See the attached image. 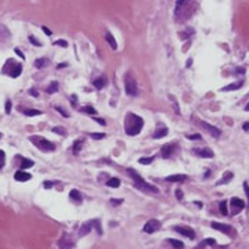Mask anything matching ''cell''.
Wrapping results in <instances>:
<instances>
[{
    "mask_svg": "<svg viewBox=\"0 0 249 249\" xmlns=\"http://www.w3.org/2000/svg\"><path fill=\"white\" fill-rule=\"evenodd\" d=\"M144 125V121L141 118L136 115V114H132L129 112L126 115V119H125V129H126V133L129 136H137L138 133L141 132Z\"/></svg>",
    "mask_w": 249,
    "mask_h": 249,
    "instance_id": "1",
    "label": "cell"
},
{
    "mask_svg": "<svg viewBox=\"0 0 249 249\" xmlns=\"http://www.w3.org/2000/svg\"><path fill=\"white\" fill-rule=\"evenodd\" d=\"M127 173H129V176H130L133 180H134V186H136V188L144 191V192H148V194H158V192H159V190L155 186L149 184V183H147L145 180H143L136 170L127 169Z\"/></svg>",
    "mask_w": 249,
    "mask_h": 249,
    "instance_id": "2",
    "label": "cell"
},
{
    "mask_svg": "<svg viewBox=\"0 0 249 249\" xmlns=\"http://www.w3.org/2000/svg\"><path fill=\"white\" fill-rule=\"evenodd\" d=\"M31 141L35 145H37L40 149H43V151H54L55 149V145L51 141H48V140H46L43 137H39V136H32Z\"/></svg>",
    "mask_w": 249,
    "mask_h": 249,
    "instance_id": "3",
    "label": "cell"
},
{
    "mask_svg": "<svg viewBox=\"0 0 249 249\" xmlns=\"http://www.w3.org/2000/svg\"><path fill=\"white\" fill-rule=\"evenodd\" d=\"M125 90H126V94L127 95H137V83H136V80L133 78L130 74L126 75V78H125Z\"/></svg>",
    "mask_w": 249,
    "mask_h": 249,
    "instance_id": "4",
    "label": "cell"
},
{
    "mask_svg": "<svg viewBox=\"0 0 249 249\" xmlns=\"http://www.w3.org/2000/svg\"><path fill=\"white\" fill-rule=\"evenodd\" d=\"M159 228H161V223L156 220V219H151V220H148V222L144 224L143 227V231L147 234H152L155 233V231H158Z\"/></svg>",
    "mask_w": 249,
    "mask_h": 249,
    "instance_id": "5",
    "label": "cell"
},
{
    "mask_svg": "<svg viewBox=\"0 0 249 249\" xmlns=\"http://www.w3.org/2000/svg\"><path fill=\"white\" fill-rule=\"evenodd\" d=\"M176 151H177V144H175V143L165 144L163 147H162V149H161V152H162V156H163V158H170Z\"/></svg>",
    "mask_w": 249,
    "mask_h": 249,
    "instance_id": "6",
    "label": "cell"
},
{
    "mask_svg": "<svg viewBox=\"0 0 249 249\" xmlns=\"http://www.w3.org/2000/svg\"><path fill=\"white\" fill-rule=\"evenodd\" d=\"M198 125H199L201 127H203L209 134H212L213 137H219V136H220V133H222L216 126H212V125H209V123H206V122H201V121H199Z\"/></svg>",
    "mask_w": 249,
    "mask_h": 249,
    "instance_id": "7",
    "label": "cell"
},
{
    "mask_svg": "<svg viewBox=\"0 0 249 249\" xmlns=\"http://www.w3.org/2000/svg\"><path fill=\"white\" fill-rule=\"evenodd\" d=\"M212 227L215 228V230H217V231H222V233L227 234V235H233V227L228 226V224H222V223L213 222Z\"/></svg>",
    "mask_w": 249,
    "mask_h": 249,
    "instance_id": "8",
    "label": "cell"
},
{
    "mask_svg": "<svg viewBox=\"0 0 249 249\" xmlns=\"http://www.w3.org/2000/svg\"><path fill=\"white\" fill-rule=\"evenodd\" d=\"M230 202H231V208H233L234 213H239L245 208V202L242 199H239V198H233Z\"/></svg>",
    "mask_w": 249,
    "mask_h": 249,
    "instance_id": "9",
    "label": "cell"
},
{
    "mask_svg": "<svg viewBox=\"0 0 249 249\" xmlns=\"http://www.w3.org/2000/svg\"><path fill=\"white\" fill-rule=\"evenodd\" d=\"M175 230L177 231V233H180V234H183L184 237H187V238H195V233H194V230L192 228H190V227H175Z\"/></svg>",
    "mask_w": 249,
    "mask_h": 249,
    "instance_id": "10",
    "label": "cell"
},
{
    "mask_svg": "<svg viewBox=\"0 0 249 249\" xmlns=\"http://www.w3.org/2000/svg\"><path fill=\"white\" fill-rule=\"evenodd\" d=\"M194 152H195L198 156H201V158H213V151L209 148H195L194 149Z\"/></svg>",
    "mask_w": 249,
    "mask_h": 249,
    "instance_id": "11",
    "label": "cell"
},
{
    "mask_svg": "<svg viewBox=\"0 0 249 249\" xmlns=\"http://www.w3.org/2000/svg\"><path fill=\"white\" fill-rule=\"evenodd\" d=\"M14 177H15L17 181H28V180H31V175L27 173L25 170H18Z\"/></svg>",
    "mask_w": 249,
    "mask_h": 249,
    "instance_id": "12",
    "label": "cell"
},
{
    "mask_svg": "<svg viewBox=\"0 0 249 249\" xmlns=\"http://www.w3.org/2000/svg\"><path fill=\"white\" fill-rule=\"evenodd\" d=\"M234 177V175L231 173V172H226L224 175H223V177L220 179V180L216 183V186H222V184H227V183H230L231 181V179Z\"/></svg>",
    "mask_w": 249,
    "mask_h": 249,
    "instance_id": "13",
    "label": "cell"
},
{
    "mask_svg": "<svg viewBox=\"0 0 249 249\" xmlns=\"http://www.w3.org/2000/svg\"><path fill=\"white\" fill-rule=\"evenodd\" d=\"M91 227H93V223L91 222L85 223V224L80 227V230H79V237H85L86 234H89L90 233V230H91Z\"/></svg>",
    "mask_w": 249,
    "mask_h": 249,
    "instance_id": "14",
    "label": "cell"
},
{
    "mask_svg": "<svg viewBox=\"0 0 249 249\" xmlns=\"http://www.w3.org/2000/svg\"><path fill=\"white\" fill-rule=\"evenodd\" d=\"M186 179H187L186 175H172V176H169V177H166V180L170 181V183H173V181L180 183V181H184Z\"/></svg>",
    "mask_w": 249,
    "mask_h": 249,
    "instance_id": "15",
    "label": "cell"
},
{
    "mask_svg": "<svg viewBox=\"0 0 249 249\" xmlns=\"http://www.w3.org/2000/svg\"><path fill=\"white\" fill-rule=\"evenodd\" d=\"M244 85V82L241 80V82H238V83H233V85H228L227 87H223L222 91H230V90H238V89H241V86Z\"/></svg>",
    "mask_w": 249,
    "mask_h": 249,
    "instance_id": "16",
    "label": "cell"
},
{
    "mask_svg": "<svg viewBox=\"0 0 249 249\" xmlns=\"http://www.w3.org/2000/svg\"><path fill=\"white\" fill-rule=\"evenodd\" d=\"M105 83H107V79L105 78H98V79H95L94 82H93V86H94L95 89H102L104 86H105Z\"/></svg>",
    "mask_w": 249,
    "mask_h": 249,
    "instance_id": "17",
    "label": "cell"
},
{
    "mask_svg": "<svg viewBox=\"0 0 249 249\" xmlns=\"http://www.w3.org/2000/svg\"><path fill=\"white\" fill-rule=\"evenodd\" d=\"M169 242H170V245H172V246H173L175 249H183V248H184V244H183L181 241H177V239L170 238V239H169Z\"/></svg>",
    "mask_w": 249,
    "mask_h": 249,
    "instance_id": "18",
    "label": "cell"
},
{
    "mask_svg": "<svg viewBox=\"0 0 249 249\" xmlns=\"http://www.w3.org/2000/svg\"><path fill=\"white\" fill-rule=\"evenodd\" d=\"M107 186L112 187V188H118V187L121 186V181H119V179H116V177H112L111 180L107 183Z\"/></svg>",
    "mask_w": 249,
    "mask_h": 249,
    "instance_id": "19",
    "label": "cell"
},
{
    "mask_svg": "<svg viewBox=\"0 0 249 249\" xmlns=\"http://www.w3.org/2000/svg\"><path fill=\"white\" fill-rule=\"evenodd\" d=\"M69 196H71L72 199H75V201H80V199H82V195H80V192L78 190H71Z\"/></svg>",
    "mask_w": 249,
    "mask_h": 249,
    "instance_id": "20",
    "label": "cell"
},
{
    "mask_svg": "<svg viewBox=\"0 0 249 249\" xmlns=\"http://www.w3.org/2000/svg\"><path fill=\"white\" fill-rule=\"evenodd\" d=\"M105 39L108 40V43H109V46H111L112 48H116V42H115V39H114V36H112L111 33H107L105 35Z\"/></svg>",
    "mask_w": 249,
    "mask_h": 249,
    "instance_id": "21",
    "label": "cell"
},
{
    "mask_svg": "<svg viewBox=\"0 0 249 249\" xmlns=\"http://www.w3.org/2000/svg\"><path fill=\"white\" fill-rule=\"evenodd\" d=\"M32 166H33V162H32L31 159L24 158L21 161V168L22 169H28V168H32Z\"/></svg>",
    "mask_w": 249,
    "mask_h": 249,
    "instance_id": "22",
    "label": "cell"
},
{
    "mask_svg": "<svg viewBox=\"0 0 249 249\" xmlns=\"http://www.w3.org/2000/svg\"><path fill=\"white\" fill-rule=\"evenodd\" d=\"M57 90H58V83H57V82L50 83V86L47 87V93H48V94H53V93H55Z\"/></svg>",
    "mask_w": 249,
    "mask_h": 249,
    "instance_id": "23",
    "label": "cell"
},
{
    "mask_svg": "<svg viewBox=\"0 0 249 249\" xmlns=\"http://www.w3.org/2000/svg\"><path fill=\"white\" fill-rule=\"evenodd\" d=\"M47 65V60L46 58H39L35 61V67L36 68H43V67H46Z\"/></svg>",
    "mask_w": 249,
    "mask_h": 249,
    "instance_id": "24",
    "label": "cell"
},
{
    "mask_svg": "<svg viewBox=\"0 0 249 249\" xmlns=\"http://www.w3.org/2000/svg\"><path fill=\"white\" fill-rule=\"evenodd\" d=\"M24 114H25L27 116H37V115H40L42 112L37 111V109H25Z\"/></svg>",
    "mask_w": 249,
    "mask_h": 249,
    "instance_id": "25",
    "label": "cell"
},
{
    "mask_svg": "<svg viewBox=\"0 0 249 249\" xmlns=\"http://www.w3.org/2000/svg\"><path fill=\"white\" fill-rule=\"evenodd\" d=\"M166 134H168V129H161V130H159V132H156L154 134V137L155 138H162V137H165V136H166Z\"/></svg>",
    "mask_w": 249,
    "mask_h": 249,
    "instance_id": "26",
    "label": "cell"
},
{
    "mask_svg": "<svg viewBox=\"0 0 249 249\" xmlns=\"http://www.w3.org/2000/svg\"><path fill=\"white\" fill-rule=\"evenodd\" d=\"M82 140H76V141H75V144H74V152L75 154H78V152H79L80 151V148H82Z\"/></svg>",
    "mask_w": 249,
    "mask_h": 249,
    "instance_id": "27",
    "label": "cell"
},
{
    "mask_svg": "<svg viewBox=\"0 0 249 249\" xmlns=\"http://www.w3.org/2000/svg\"><path fill=\"white\" fill-rule=\"evenodd\" d=\"M152 161H154V156H148V158H140L138 159V162H140V163H143V165H149Z\"/></svg>",
    "mask_w": 249,
    "mask_h": 249,
    "instance_id": "28",
    "label": "cell"
},
{
    "mask_svg": "<svg viewBox=\"0 0 249 249\" xmlns=\"http://www.w3.org/2000/svg\"><path fill=\"white\" fill-rule=\"evenodd\" d=\"M4 162H6V154H4V151L0 149V169L4 166Z\"/></svg>",
    "mask_w": 249,
    "mask_h": 249,
    "instance_id": "29",
    "label": "cell"
},
{
    "mask_svg": "<svg viewBox=\"0 0 249 249\" xmlns=\"http://www.w3.org/2000/svg\"><path fill=\"white\" fill-rule=\"evenodd\" d=\"M220 212L223 213V215H227V202L223 201L222 203H220Z\"/></svg>",
    "mask_w": 249,
    "mask_h": 249,
    "instance_id": "30",
    "label": "cell"
},
{
    "mask_svg": "<svg viewBox=\"0 0 249 249\" xmlns=\"http://www.w3.org/2000/svg\"><path fill=\"white\" fill-rule=\"evenodd\" d=\"M91 223H93V226L95 227V230H97V233H98V234L102 233V230H101V226H100V222H98V220H93Z\"/></svg>",
    "mask_w": 249,
    "mask_h": 249,
    "instance_id": "31",
    "label": "cell"
},
{
    "mask_svg": "<svg viewBox=\"0 0 249 249\" xmlns=\"http://www.w3.org/2000/svg\"><path fill=\"white\" fill-rule=\"evenodd\" d=\"M91 137L94 138V140H101V138L105 137V134H104V133H93Z\"/></svg>",
    "mask_w": 249,
    "mask_h": 249,
    "instance_id": "32",
    "label": "cell"
},
{
    "mask_svg": "<svg viewBox=\"0 0 249 249\" xmlns=\"http://www.w3.org/2000/svg\"><path fill=\"white\" fill-rule=\"evenodd\" d=\"M83 111L87 112V114H91V115H94L95 112H97L94 108H93V107H85V108H83Z\"/></svg>",
    "mask_w": 249,
    "mask_h": 249,
    "instance_id": "33",
    "label": "cell"
},
{
    "mask_svg": "<svg viewBox=\"0 0 249 249\" xmlns=\"http://www.w3.org/2000/svg\"><path fill=\"white\" fill-rule=\"evenodd\" d=\"M54 44H55V46H61V47H67V46H68V43L65 42V40H62V39H61V40H57V42H54Z\"/></svg>",
    "mask_w": 249,
    "mask_h": 249,
    "instance_id": "34",
    "label": "cell"
},
{
    "mask_svg": "<svg viewBox=\"0 0 249 249\" xmlns=\"http://www.w3.org/2000/svg\"><path fill=\"white\" fill-rule=\"evenodd\" d=\"M188 140H199L201 138V134H188V136H186Z\"/></svg>",
    "mask_w": 249,
    "mask_h": 249,
    "instance_id": "35",
    "label": "cell"
},
{
    "mask_svg": "<svg viewBox=\"0 0 249 249\" xmlns=\"http://www.w3.org/2000/svg\"><path fill=\"white\" fill-rule=\"evenodd\" d=\"M53 132L54 133H58V134H61V136H64V134H65V132H64L62 127H54Z\"/></svg>",
    "mask_w": 249,
    "mask_h": 249,
    "instance_id": "36",
    "label": "cell"
},
{
    "mask_svg": "<svg viewBox=\"0 0 249 249\" xmlns=\"http://www.w3.org/2000/svg\"><path fill=\"white\" fill-rule=\"evenodd\" d=\"M176 196H177V199H179V201H181V199H183V191L176 190Z\"/></svg>",
    "mask_w": 249,
    "mask_h": 249,
    "instance_id": "37",
    "label": "cell"
},
{
    "mask_svg": "<svg viewBox=\"0 0 249 249\" xmlns=\"http://www.w3.org/2000/svg\"><path fill=\"white\" fill-rule=\"evenodd\" d=\"M6 112H7V114H10L11 112V102L10 101H6Z\"/></svg>",
    "mask_w": 249,
    "mask_h": 249,
    "instance_id": "38",
    "label": "cell"
},
{
    "mask_svg": "<svg viewBox=\"0 0 249 249\" xmlns=\"http://www.w3.org/2000/svg\"><path fill=\"white\" fill-rule=\"evenodd\" d=\"M29 40H31L32 44H36V46H42V44H40V43L37 42V40H36V39H35L33 36H29Z\"/></svg>",
    "mask_w": 249,
    "mask_h": 249,
    "instance_id": "39",
    "label": "cell"
},
{
    "mask_svg": "<svg viewBox=\"0 0 249 249\" xmlns=\"http://www.w3.org/2000/svg\"><path fill=\"white\" fill-rule=\"evenodd\" d=\"M55 109H57V111H58L60 114H61V115H64V116H68V114H67V112L64 111V109L61 108V107H55Z\"/></svg>",
    "mask_w": 249,
    "mask_h": 249,
    "instance_id": "40",
    "label": "cell"
},
{
    "mask_svg": "<svg viewBox=\"0 0 249 249\" xmlns=\"http://www.w3.org/2000/svg\"><path fill=\"white\" fill-rule=\"evenodd\" d=\"M29 94L33 95V97H37V95H39V91L35 90V89H31V90H29Z\"/></svg>",
    "mask_w": 249,
    "mask_h": 249,
    "instance_id": "41",
    "label": "cell"
},
{
    "mask_svg": "<svg viewBox=\"0 0 249 249\" xmlns=\"http://www.w3.org/2000/svg\"><path fill=\"white\" fill-rule=\"evenodd\" d=\"M205 244H206V245H215V239H213V238L205 239Z\"/></svg>",
    "mask_w": 249,
    "mask_h": 249,
    "instance_id": "42",
    "label": "cell"
},
{
    "mask_svg": "<svg viewBox=\"0 0 249 249\" xmlns=\"http://www.w3.org/2000/svg\"><path fill=\"white\" fill-rule=\"evenodd\" d=\"M14 51L17 53V55H18V57H21V58H25V55H24V54L21 53V50H20V48H15Z\"/></svg>",
    "mask_w": 249,
    "mask_h": 249,
    "instance_id": "43",
    "label": "cell"
},
{
    "mask_svg": "<svg viewBox=\"0 0 249 249\" xmlns=\"http://www.w3.org/2000/svg\"><path fill=\"white\" fill-rule=\"evenodd\" d=\"M95 122L100 123V125H102V126H105V121H102L101 118H95Z\"/></svg>",
    "mask_w": 249,
    "mask_h": 249,
    "instance_id": "44",
    "label": "cell"
},
{
    "mask_svg": "<svg viewBox=\"0 0 249 249\" xmlns=\"http://www.w3.org/2000/svg\"><path fill=\"white\" fill-rule=\"evenodd\" d=\"M42 29H43V31H44V33H46V35H48V36H51V31H50V29H48V28L43 27Z\"/></svg>",
    "mask_w": 249,
    "mask_h": 249,
    "instance_id": "45",
    "label": "cell"
},
{
    "mask_svg": "<svg viewBox=\"0 0 249 249\" xmlns=\"http://www.w3.org/2000/svg\"><path fill=\"white\" fill-rule=\"evenodd\" d=\"M111 203H114V205H119V203H122V199H111Z\"/></svg>",
    "mask_w": 249,
    "mask_h": 249,
    "instance_id": "46",
    "label": "cell"
},
{
    "mask_svg": "<svg viewBox=\"0 0 249 249\" xmlns=\"http://www.w3.org/2000/svg\"><path fill=\"white\" fill-rule=\"evenodd\" d=\"M51 186H53V183H51V181H44V188H50Z\"/></svg>",
    "mask_w": 249,
    "mask_h": 249,
    "instance_id": "47",
    "label": "cell"
},
{
    "mask_svg": "<svg viewBox=\"0 0 249 249\" xmlns=\"http://www.w3.org/2000/svg\"><path fill=\"white\" fill-rule=\"evenodd\" d=\"M242 129H244V130H249V122L244 123V126H242Z\"/></svg>",
    "mask_w": 249,
    "mask_h": 249,
    "instance_id": "48",
    "label": "cell"
},
{
    "mask_svg": "<svg viewBox=\"0 0 249 249\" xmlns=\"http://www.w3.org/2000/svg\"><path fill=\"white\" fill-rule=\"evenodd\" d=\"M245 109H246V111H249V102L246 104V107H245Z\"/></svg>",
    "mask_w": 249,
    "mask_h": 249,
    "instance_id": "49",
    "label": "cell"
}]
</instances>
